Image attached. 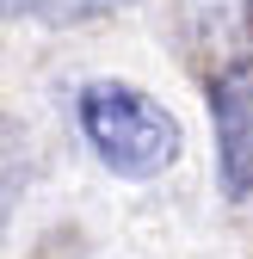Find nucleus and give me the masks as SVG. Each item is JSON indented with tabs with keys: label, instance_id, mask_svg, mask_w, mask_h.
Listing matches in <instances>:
<instances>
[{
	"label": "nucleus",
	"instance_id": "5",
	"mask_svg": "<svg viewBox=\"0 0 253 259\" xmlns=\"http://www.w3.org/2000/svg\"><path fill=\"white\" fill-rule=\"evenodd\" d=\"M25 179H31V154H25V142H19V130L0 123V235H7V222H13V210H19Z\"/></svg>",
	"mask_w": 253,
	"mask_h": 259
},
{
	"label": "nucleus",
	"instance_id": "2",
	"mask_svg": "<svg viewBox=\"0 0 253 259\" xmlns=\"http://www.w3.org/2000/svg\"><path fill=\"white\" fill-rule=\"evenodd\" d=\"M216 105V179L223 198H253V62L210 80Z\"/></svg>",
	"mask_w": 253,
	"mask_h": 259
},
{
	"label": "nucleus",
	"instance_id": "4",
	"mask_svg": "<svg viewBox=\"0 0 253 259\" xmlns=\"http://www.w3.org/2000/svg\"><path fill=\"white\" fill-rule=\"evenodd\" d=\"M130 0H0V19H37V25H87Z\"/></svg>",
	"mask_w": 253,
	"mask_h": 259
},
{
	"label": "nucleus",
	"instance_id": "1",
	"mask_svg": "<svg viewBox=\"0 0 253 259\" xmlns=\"http://www.w3.org/2000/svg\"><path fill=\"white\" fill-rule=\"evenodd\" d=\"M74 123L87 148L105 160L117 179H161L179 160V123L161 99H148L130 80H93L74 99Z\"/></svg>",
	"mask_w": 253,
	"mask_h": 259
},
{
	"label": "nucleus",
	"instance_id": "3",
	"mask_svg": "<svg viewBox=\"0 0 253 259\" xmlns=\"http://www.w3.org/2000/svg\"><path fill=\"white\" fill-rule=\"evenodd\" d=\"M179 37L210 74L253 62V0H173Z\"/></svg>",
	"mask_w": 253,
	"mask_h": 259
}]
</instances>
